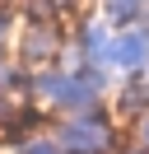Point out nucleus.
I'll return each instance as SVG.
<instances>
[{"label": "nucleus", "mask_w": 149, "mask_h": 154, "mask_svg": "<svg viewBox=\"0 0 149 154\" xmlns=\"http://www.w3.org/2000/svg\"><path fill=\"white\" fill-rule=\"evenodd\" d=\"M51 135L61 140L65 154H117L126 140L112 103L98 112H79V117H51Z\"/></svg>", "instance_id": "f257e3e1"}, {"label": "nucleus", "mask_w": 149, "mask_h": 154, "mask_svg": "<svg viewBox=\"0 0 149 154\" xmlns=\"http://www.w3.org/2000/svg\"><path fill=\"white\" fill-rule=\"evenodd\" d=\"M65 42H70V28L56 19H42V23H19L14 28V61L23 70H42V66H56L65 51Z\"/></svg>", "instance_id": "f03ea898"}, {"label": "nucleus", "mask_w": 149, "mask_h": 154, "mask_svg": "<svg viewBox=\"0 0 149 154\" xmlns=\"http://www.w3.org/2000/svg\"><path fill=\"white\" fill-rule=\"evenodd\" d=\"M70 38H74V47L84 51V61H89V66H107V70H112V38H117V28H112L98 10L84 14V19L70 28Z\"/></svg>", "instance_id": "7ed1b4c3"}, {"label": "nucleus", "mask_w": 149, "mask_h": 154, "mask_svg": "<svg viewBox=\"0 0 149 154\" xmlns=\"http://www.w3.org/2000/svg\"><path fill=\"white\" fill-rule=\"evenodd\" d=\"M112 70L117 75H144L149 70V23L117 28V38H112Z\"/></svg>", "instance_id": "20e7f679"}, {"label": "nucleus", "mask_w": 149, "mask_h": 154, "mask_svg": "<svg viewBox=\"0 0 149 154\" xmlns=\"http://www.w3.org/2000/svg\"><path fill=\"white\" fill-rule=\"evenodd\" d=\"M107 103H112V112L130 126L140 112H149V75H121Z\"/></svg>", "instance_id": "39448f33"}, {"label": "nucleus", "mask_w": 149, "mask_h": 154, "mask_svg": "<svg viewBox=\"0 0 149 154\" xmlns=\"http://www.w3.org/2000/svg\"><path fill=\"white\" fill-rule=\"evenodd\" d=\"M98 14L112 28H130V23H144L149 0H98Z\"/></svg>", "instance_id": "423d86ee"}, {"label": "nucleus", "mask_w": 149, "mask_h": 154, "mask_svg": "<svg viewBox=\"0 0 149 154\" xmlns=\"http://www.w3.org/2000/svg\"><path fill=\"white\" fill-rule=\"evenodd\" d=\"M0 94L28 98V70L14 61V51H0Z\"/></svg>", "instance_id": "0eeeda50"}, {"label": "nucleus", "mask_w": 149, "mask_h": 154, "mask_svg": "<svg viewBox=\"0 0 149 154\" xmlns=\"http://www.w3.org/2000/svg\"><path fill=\"white\" fill-rule=\"evenodd\" d=\"M9 154H65V149H61V140L51 135V126H47V131H33L28 140H19Z\"/></svg>", "instance_id": "6e6552de"}, {"label": "nucleus", "mask_w": 149, "mask_h": 154, "mask_svg": "<svg viewBox=\"0 0 149 154\" xmlns=\"http://www.w3.org/2000/svg\"><path fill=\"white\" fill-rule=\"evenodd\" d=\"M14 19H19L14 10H0V51L14 47Z\"/></svg>", "instance_id": "1a4fd4ad"}, {"label": "nucleus", "mask_w": 149, "mask_h": 154, "mask_svg": "<svg viewBox=\"0 0 149 154\" xmlns=\"http://www.w3.org/2000/svg\"><path fill=\"white\" fill-rule=\"evenodd\" d=\"M126 135H130L135 145H144V149H149V112H140L135 122H130V131H126Z\"/></svg>", "instance_id": "9d476101"}, {"label": "nucleus", "mask_w": 149, "mask_h": 154, "mask_svg": "<svg viewBox=\"0 0 149 154\" xmlns=\"http://www.w3.org/2000/svg\"><path fill=\"white\" fill-rule=\"evenodd\" d=\"M0 154H5V149H0Z\"/></svg>", "instance_id": "9b49d317"}, {"label": "nucleus", "mask_w": 149, "mask_h": 154, "mask_svg": "<svg viewBox=\"0 0 149 154\" xmlns=\"http://www.w3.org/2000/svg\"><path fill=\"white\" fill-rule=\"evenodd\" d=\"M144 75H149V70H144Z\"/></svg>", "instance_id": "f8f14e48"}, {"label": "nucleus", "mask_w": 149, "mask_h": 154, "mask_svg": "<svg viewBox=\"0 0 149 154\" xmlns=\"http://www.w3.org/2000/svg\"><path fill=\"white\" fill-rule=\"evenodd\" d=\"M144 154H149V149H144Z\"/></svg>", "instance_id": "ddd939ff"}]
</instances>
